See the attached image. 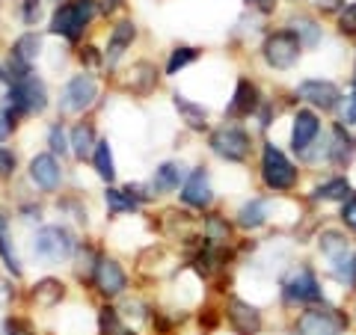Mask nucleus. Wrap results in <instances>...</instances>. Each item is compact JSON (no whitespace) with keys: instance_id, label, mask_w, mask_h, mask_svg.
<instances>
[{"instance_id":"1","label":"nucleus","mask_w":356,"mask_h":335,"mask_svg":"<svg viewBox=\"0 0 356 335\" xmlns=\"http://www.w3.org/2000/svg\"><path fill=\"white\" fill-rule=\"evenodd\" d=\"M261 181L267 190H273V193H288V190H294L300 181L297 166L288 161L285 152L276 149L273 142H264V149H261Z\"/></svg>"},{"instance_id":"2","label":"nucleus","mask_w":356,"mask_h":335,"mask_svg":"<svg viewBox=\"0 0 356 335\" xmlns=\"http://www.w3.org/2000/svg\"><path fill=\"white\" fill-rule=\"evenodd\" d=\"M48 107V89H44V83L39 81V77H24L21 83L9 86V95H6V107L3 113L6 116H33V113H42V110Z\"/></svg>"},{"instance_id":"3","label":"nucleus","mask_w":356,"mask_h":335,"mask_svg":"<svg viewBox=\"0 0 356 335\" xmlns=\"http://www.w3.org/2000/svg\"><path fill=\"white\" fill-rule=\"evenodd\" d=\"M282 297L288 306H315V303H324V288H321L312 267L300 264L282 282Z\"/></svg>"},{"instance_id":"4","label":"nucleus","mask_w":356,"mask_h":335,"mask_svg":"<svg viewBox=\"0 0 356 335\" xmlns=\"http://www.w3.org/2000/svg\"><path fill=\"white\" fill-rule=\"evenodd\" d=\"M261 54H264V63L276 72H288L300 63V54H303V42H300L291 30H276L264 39L261 44Z\"/></svg>"},{"instance_id":"5","label":"nucleus","mask_w":356,"mask_h":335,"mask_svg":"<svg viewBox=\"0 0 356 335\" xmlns=\"http://www.w3.org/2000/svg\"><path fill=\"white\" fill-rule=\"evenodd\" d=\"M95 15V0H72V3L57 6V13L51 18V30L65 36L69 42H77L86 24Z\"/></svg>"},{"instance_id":"6","label":"nucleus","mask_w":356,"mask_h":335,"mask_svg":"<svg viewBox=\"0 0 356 335\" xmlns=\"http://www.w3.org/2000/svg\"><path fill=\"white\" fill-rule=\"evenodd\" d=\"M348 315L341 309L315 306L297 318V335H344L348 332Z\"/></svg>"},{"instance_id":"7","label":"nucleus","mask_w":356,"mask_h":335,"mask_svg":"<svg viewBox=\"0 0 356 335\" xmlns=\"http://www.w3.org/2000/svg\"><path fill=\"white\" fill-rule=\"evenodd\" d=\"M208 146H211V152H214L217 158L232 161V163H241V161L250 158L252 137L243 128H238V125H222V128H217L214 133H211Z\"/></svg>"},{"instance_id":"8","label":"nucleus","mask_w":356,"mask_h":335,"mask_svg":"<svg viewBox=\"0 0 356 335\" xmlns=\"http://www.w3.org/2000/svg\"><path fill=\"white\" fill-rule=\"evenodd\" d=\"M74 250V238L65 229L60 226H44L36 231V238H33V255L42 261H65Z\"/></svg>"},{"instance_id":"9","label":"nucleus","mask_w":356,"mask_h":335,"mask_svg":"<svg viewBox=\"0 0 356 335\" xmlns=\"http://www.w3.org/2000/svg\"><path fill=\"white\" fill-rule=\"evenodd\" d=\"M297 98H303L309 107L321 110V113H327V110H336L344 101L341 89L332 83V81H324V77H309V81L297 83Z\"/></svg>"},{"instance_id":"10","label":"nucleus","mask_w":356,"mask_h":335,"mask_svg":"<svg viewBox=\"0 0 356 335\" xmlns=\"http://www.w3.org/2000/svg\"><path fill=\"white\" fill-rule=\"evenodd\" d=\"M98 98V83L92 74H74L69 83L63 89V98H60V107L65 113H83L95 104Z\"/></svg>"},{"instance_id":"11","label":"nucleus","mask_w":356,"mask_h":335,"mask_svg":"<svg viewBox=\"0 0 356 335\" xmlns=\"http://www.w3.org/2000/svg\"><path fill=\"white\" fill-rule=\"evenodd\" d=\"M321 137V119L315 110H297L294 113V122H291V149L300 154V158H306L312 152V146L318 142Z\"/></svg>"},{"instance_id":"12","label":"nucleus","mask_w":356,"mask_h":335,"mask_svg":"<svg viewBox=\"0 0 356 335\" xmlns=\"http://www.w3.org/2000/svg\"><path fill=\"white\" fill-rule=\"evenodd\" d=\"M261 107V95H259V86H255L250 77H241L238 86H235V95L226 107L229 119H250L255 110Z\"/></svg>"},{"instance_id":"13","label":"nucleus","mask_w":356,"mask_h":335,"mask_svg":"<svg viewBox=\"0 0 356 335\" xmlns=\"http://www.w3.org/2000/svg\"><path fill=\"white\" fill-rule=\"evenodd\" d=\"M226 315H229L232 329H235L238 335H259V329H261V311L255 306H250L247 300L232 297L229 306H226Z\"/></svg>"},{"instance_id":"14","label":"nucleus","mask_w":356,"mask_h":335,"mask_svg":"<svg viewBox=\"0 0 356 335\" xmlns=\"http://www.w3.org/2000/svg\"><path fill=\"white\" fill-rule=\"evenodd\" d=\"M318 250H321V255L327 259L330 273L339 270V267L350 259V240H348V234L339 231V229H324V231H321Z\"/></svg>"},{"instance_id":"15","label":"nucleus","mask_w":356,"mask_h":335,"mask_svg":"<svg viewBox=\"0 0 356 335\" xmlns=\"http://www.w3.org/2000/svg\"><path fill=\"white\" fill-rule=\"evenodd\" d=\"M181 199H184V205L199 208V211L214 202V190H211L208 170H193L191 175H187V181L181 187Z\"/></svg>"},{"instance_id":"16","label":"nucleus","mask_w":356,"mask_h":335,"mask_svg":"<svg viewBox=\"0 0 356 335\" xmlns=\"http://www.w3.org/2000/svg\"><path fill=\"white\" fill-rule=\"evenodd\" d=\"M356 158V137L350 133L348 125H341V122H336L332 125V133H330V163L332 166H350Z\"/></svg>"},{"instance_id":"17","label":"nucleus","mask_w":356,"mask_h":335,"mask_svg":"<svg viewBox=\"0 0 356 335\" xmlns=\"http://www.w3.org/2000/svg\"><path fill=\"white\" fill-rule=\"evenodd\" d=\"M30 178H33V184L42 187V190H57L60 181H63V170H60V163L54 154H36V158L30 161Z\"/></svg>"},{"instance_id":"18","label":"nucleus","mask_w":356,"mask_h":335,"mask_svg":"<svg viewBox=\"0 0 356 335\" xmlns=\"http://www.w3.org/2000/svg\"><path fill=\"white\" fill-rule=\"evenodd\" d=\"M128 279H125V270L113 261V259H102L95 267V288L102 291L104 297H116L125 291Z\"/></svg>"},{"instance_id":"19","label":"nucleus","mask_w":356,"mask_h":335,"mask_svg":"<svg viewBox=\"0 0 356 335\" xmlns=\"http://www.w3.org/2000/svg\"><path fill=\"white\" fill-rule=\"evenodd\" d=\"M134 36H137V27H134V21H119V24L113 27V33H110V39H107V51H104V63L107 65H113L119 63V57L131 48V42Z\"/></svg>"},{"instance_id":"20","label":"nucleus","mask_w":356,"mask_h":335,"mask_svg":"<svg viewBox=\"0 0 356 335\" xmlns=\"http://www.w3.org/2000/svg\"><path fill=\"white\" fill-rule=\"evenodd\" d=\"M267 217H270V202L267 199H250V202H243L241 211H238V226L241 229H261Z\"/></svg>"},{"instance_id":"21","label":"nucleus","mask_w":356,"mask_h":335,"mask_svg":"<svg viewBox=\"0 0 356 335\" xmlns=\"http://www.w3.org/2000/svg\"><path fill=\"white\" fill-rule=\"evenodd\" d=\"M353 196V187L348 178H330V181L318 184L315 190H312V199H318V202H348V199Z\"/></svg>"},{"instance_id":"22","label":"nucleus","mask_w":356,"mask_h":335,"mask_svg":"<svg viewBox=\"0 0 356 335\" xmlns=\"http://www.w3.org/2000/svg\"><path fill=\"white\" fill-rule=\"evenodd\" d=\"M128 74L131 77H128L125 83H128L131 92H137V95H149L152 89H154V83H158V69H154L152 63H137Z\"/></svg>"},{"instance_id":"23","label":"nucleus","mask_w":356,"mask_h":335,"mask_svg":"<svg viewBox=\"0 0 356 335\" xmlns=\"http://www.w3.org/2000/svg\"><path fill=\"white\" fill-rule=\"evenodd\" d=\"M291 33L303 42V48H318L321 39H324V30H321V24L315 18H309V15H297L291 21Z\"/></svg>"},{"instance_id":"24","label":"nucleus","mask_w":356,"mask_h":335,"mask_svg":"<svg viewBox=\"0 0 356 335\" xmlns=\"http://www.w3.org/2000/svg\"><path fill=\"white\" fill-rule=\"evenodd\" d=\"M172 104L175 110L181 113V119L187 122V128H193V131H202L208 125V110L202 104H193V101H187L184 95H172Z\"/></svg>"},{"instance_id":"25","label":"nucleus","mask_w":356,"mask_h":335,"mask_svg":"<svg viewBox=\"0 0 356 335\" xmlns=\"http://www.w3.org/2000/svg\"><path fill=\"white\" fill-rule=\"evenodd\" d=\"M181 178H184V166L181 163H161L158 170H154V190H163V193H170V190H178V184H181Z\"/></svg>"},{"instance_id":"26","label":"nucleus","mask_w":356,"mask_h":335,"mask_svg":"<svg viewBox=\"0 0 356 335\" xmlns=\"http://www.w3.org/2000/svg\"><path fill=\"white\" fill-rule=\"evenodd\" d=\"M65 294V288L60 279H42V282L33 285V300H36L39 306H54V303H60Z\"/></svg>"},{"instance_id":"27","label":"nucleus","mask_w":356,"mask_h":335,"mask_svg":"<svg viewBox=\"0 0 356 335\" xmlns=\"http://www.w3.org/2000/svg\"><path fill=\"white\" fill-rule=\"evenodd\" d=\"M205 240L211 243V247H226V243L232 240V226L226 222V217L211 214L205 220Z\"/></svg>"},{"instance_id":"28","label":"nucleus","mask_w":356,"mask_h":335,"mask_svg":"<svg viewBox=\"0 0 356 335\" xmlns=\"http://www.w3.org/2000/svg\"><path fill=\"white\" fill-rule=\"evenodd\" d=\"M39 48H42V39L36 33H24V36L13 44V57L21 60L24 65H33V60L39 57Z\"/></svg>"},{"instance_id":"29","label":"nucleus","mask_w":356,"mask_h":335,"mask_svg":"<svg viewBox=\"0 0 356 335\" xmlns=\"http://www.w3.org/2000/svg\"><path fill=\"white\" fill-rule=\"evenodd\" d=\"M95 146H98V142H95V131L89 128V125H77V128L72 131V152H74L81 161L89 158V154L95 152Z\"/></svg>"},{"instance_id":"30","label":"nucleus","mask_w":356,"mask_h":335,"mask_svg":"<svg viewBox=\"0 0 356 335\" xmlns=\"http://www.w3.org/2000/svg\"><path fill=\"white\" fill-rule=\"evenodd\" d=\"M0 255H3V261H6L9 270H13V276H21V264H18V255L13 250V240H9V222L3 214H0Z\"/></svg>"},{"instance_id":"31","label":"nucleus","mask_w":356,"mask_h":335,"mask_svg":"<svg viewBox=\"0 0 356 335\" xmlns=\"http://www.w3.org/2000/svg\"><path fill=\"white\" fill-rule=\"evenodd\" d=\"M104 199H107V208L113 211V214H125V211H137V205H140V199H137V196H131L128 190H113V187H110L107 193H104Z\"/></svg>"},{"instance_id":"32","label":"nucleus","mask_w":356,"mask_h":335,"mask_svg":"<svg viewBox=\"0 0 356 335\" xmlns=\"http://www.w3.org/2000/svg\"><path fill=\"white\" fill-rule=\"evenodd\" d=\"M95 172L104 178V181H113L116 178V170H113V154H110V146L107 142H98L95 146Z\"/></svg>"},{"instance_id":"33","label":"nucleus","mask_w":356,"mask_h":335,"mask_svg":"<svg viewBox=\"0 0 356 335\" xmlns=\"http://www.w3.org/2000/svg\"><path fill=\"white\" fill-rule=\"evenodd\" d=\"M196 57H199L196 48H187V44H184V48H175V51L170 54V63H166V74H178V72L184 69V65H191Z\"/></svg>"},{"instance_id":"34","label":"nucleus","mask_w":356,"mask_h":335,"mask_svg":"<svg viewBox=\"0 0 356 335\" xmlns=\"http://www.w3.org/2000/svg\"><path fill=\"white\" fill-rule=\"evenodd\" d=\"M336 27H339L341 36H356V0H353V3H348V6H344L341 13H339Z\"/></svg>"},{"instance_id":"35","label":"nucleus","mask_w":356,"mask_h":335,"mask_svg":"<svg viewBox=\"0 0 356 335\" xmlns=\"http://www.w3.org/2000/svg\"><path fill=\"white\" fill-rule=\"evenodd\" d=\"M332 279H339V282L348 288H356V252H350V259L344 261L339 270H332Z\"/></svg>"},{"instance_id":"36","label":"nucleus","mask_w":356,"mask_h":335,"mask_svg":"<svg viewBox=\"0 0 356 335\" xmlns=\"http://www.w3.org/2000/svg\"><path fill=\"white\" fill-rule=\"evenodd\" d=\"M102 335H128L125 329L119 327V318L113 309H104L102 311Z\"/></svg>"},{"instance_id":"37","label":"nucleus","mask_w":356,"mask_h":335,"mask_svg":"<svg viewBox=\"0 0 356 335\" xmlns=\"http://www.w3.org/2000/svg\"><path fill=\"white\" fill-rule=\"evenodd\" d=\"M339 220H341L350 231H356V196H350L348 202H341V214H339Z\"/></svg>"},{"instance_id":"38","label":"nucleus","mask_w":356,"mask_h":335,"mask_svg":"<svg viewBox=\"0 0 356 335\" xmlns=\"http://www.w3.org/2000/svg\"><path fill=\"white\" fill-rule=\"evenodd\" d=\"M48 142H51V149H54V152H60V154H65V152H69V146H72V142L65 140V133H63L60 125H54V128H51Z\"/></svg>"},{"instance_id":"39","label":"nucleus","mask_w":356,"mask_h":335,"mask_svg":"<svg viewBox=\"0 0 356 335\" xmlns=\"http://www.w3.org/2000/svg\"><path fill=\"white\" fill-rule=\"evenodd\" d=\"M341 125H356V95H348L341 104Z\"/></svg>"},{"instance_id":"40","label":"nucleus","mask_w":356,"mask_h":335,"mask_svg":"<svg viewBox=\"0 0 356 335\" xmlns=\"http://www.w3.org/2000/svg\"><path fill=\"white\" fill-rule=\"evenodd\" d=\"M13 170H15V154L6 152V149H0V175H9Z\"/></svg>"},{"instance_id":"41","label":"nucleus","mask_w":356,"mask_h":335,"mask_svg":"<svg viewBox=\"0 0 356 335\" xmlns=\"http://www.w3.org/2000/svg\"><path fill=\"white\" fill-rule=\"evenodd\" d=\"M247 3H250L252 9H259L261 15H270L273 9H276V3H280V0H247Z\"/></svg>"},{"instance_id":"42","label":"nucleus","mask_w":356,"mask_h":335,"mask_svg":"<svg viewBox=\"0 0 356 335\" xmlns=\"http://www.w3.org/2000/svg\"><path fill=\"white\" fill-rule=\"evenodd\" d=\"M13 128H15V119L6 116V113H0V140H6L9 133H13Z\"/></svg>"},{"instance_id":"43","label":"nucleus","mask_w":356,"mask_h":335,"mask_svg":"<svg viewBox=\"0 0 356 335\" xmlns=\"http://www.w3.org/2000/svg\"><path fill=\"white\" fill-rule=\"evenodd\" d=\"M39 15V0H24V21L27 24H33Z\"/></svg>"},{"instance_id":"44","label":"nucleus","mask_w":356,"mask_h":335,"mask_svg":"<svg viewBox=\"0 0 356 335\" xmlns=\"http://www.w3.org/2000/svg\"><path fill=\"white\" fill-rule=\"evenodd\" d=\"M315 6L321 9V13H336V9L341 6V0H315Z\"/></svg>"},{"instance_id":"45","label":"nucleus","mask_w":356,"mask_h":335,"mask_svg":"<svg viewBox=\"0 0 356 335\" xmlns=\"http://www.w3.org/2000/svg\"><path fill=\"white\" fill-rule=\"evenodd\" d=\"M119 3H122V0H102V13H113Z\"/></svg>"},{"instance_id":"46","label":"nucleus","mask_w":356,"mask_h":335,"mask_svg":"<svg viewBox=\"0 0 356 335\" xmlns=\"http://www.w3.org/2000/svg\"><path fill=\"white\" fill-rule=\"evenodd\" d=\"M353 95H356V69H353Z\"/></svg>"},{"instance_id":"47","label":"nucleus","mask_w":356,"mask_h":335,"mask_svg":"<svg viewBox=\"0 0 356 335\" xmlns=\"http://www.w3.org/2000/svg\"><path fill=\"white\" fill-rule=\"evenodd\" d=\"M353 311H356V309H353Z\"/></svg>"}]
</instances>
